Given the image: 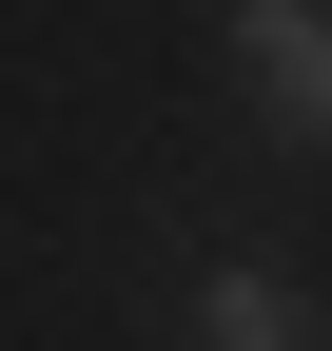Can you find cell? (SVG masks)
Listing matches in <instances>:
<instances>
[{
  "instance_id": "obj_1",
  "label": "cell",
  "mask_w": 332,
  "mask_h": 351,
  "mask_svg": "<svg viewBox=\"0 0 332 351\" xmlns=\"http://www.w3.org/2000/svg\"><path fill=\"white\" fill-rule=\"evenodd\" d=\"M235 78L313 137V117H332V20H313V0H235Z\"/></svg>"
},
{
  "instance_id": "obj_2",
  "label": "cell",
  "mask_w": 332,
  "mask_h": 351,
  "mask_svg": "<svg viewBox=\"0 0 332 351\" xmlns=\"http://www.w3.org/2000/svg\"><path fill=\"white\" fill-rule=\"evenodd\" d=\"M176 332H195V351H294V332H313V293H294V274H195V293H176Z\"/></svg>"
}]
</instances>
